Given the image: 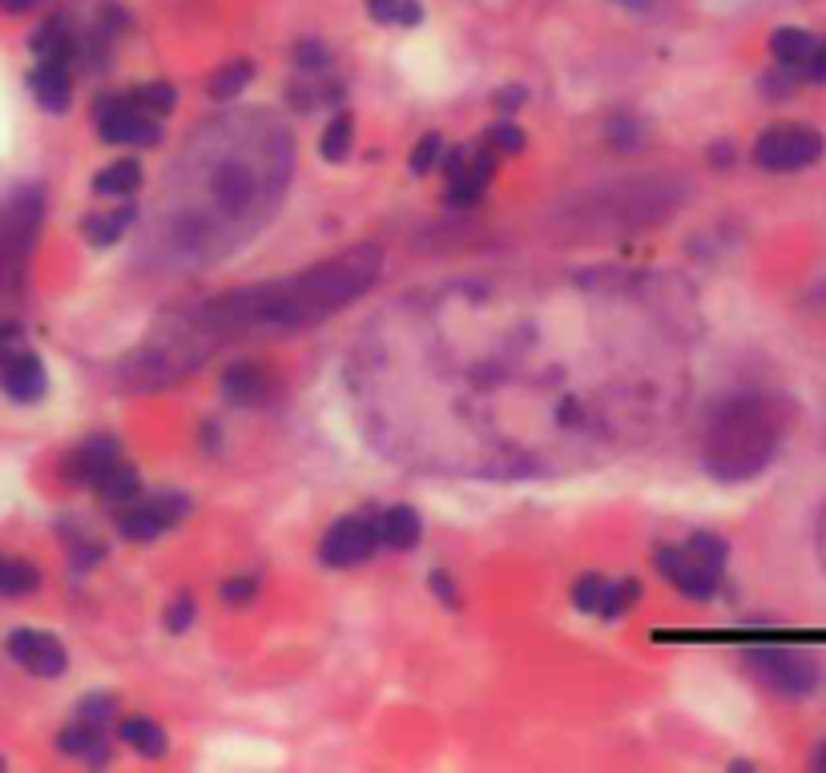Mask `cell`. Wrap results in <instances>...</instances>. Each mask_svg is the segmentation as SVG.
Returning <instances> with one entry per match:
<instances>
[{"mask_svg": "<svg viewBox=\"0 0 826 773\" xmlns=\"http://www.w3.org/2000/svg\"><path fill=\"white\" fill-rule=\"evenodd\" d=\"M93 492L105 500V504H114V507H126V504H133L138 500V492H142V479H138V472L121 460L117 467H109L105 476L93 484Z\"/></svg>", "mask_w": 826, "mask_h": 773, "instance_id": "ffe728a7", "label": "cell"}, {"mask_svg": "<svg viewBox=\"0 0 826 773\" xmlns=\"http://www.w3.org/2000/svg\"><path fill=\"white\" fill-rule=\"evenodd\" d=\"M375 540H379V549H391V552H408L420 544V532H424V524H420V512L408 504H396L387 507L384 516H375Z\"/></svg>", "mask_w": 826, "mask_h": 773, "instance_id": "9a60e30c", "label": "cell"}, {"mask_svg": "<svg viewBox=\"0 0 826 773\" xmlns=\"http://www.w3.org/2000/svg\"><path fill=\"white\" fill-rule=\"evenodd\" d=\"M218 596L227 601V605H250L258 596V577H230L218 584Z\"/></svg>", "mask_w": 826, "mask_h": 773, "instance_id": "1f68e13d", "label": "cell"}, {"mask_svg": "<svg viewBox=\"0 0 826 773\" xmlns=\"http://www.w3.org/2000/svg\"><path fill=\"white\" fill-rule=\"evenodd\" d=\"M617 4H629V9H637V4H649V0H617Z\"/></svg>", "mask_w": 826, "mask_h": 773, "instance_id": "ee69618b", "label": "cell"}, {"mask_svg": "<svg viewBox=\"0 0 826 773\" xmlns=\"http://www.w3.org/2000/svg\"><path fill=\"white\" fill-rule=\"evenodd\" d=\"M194 613H198L194 596H190V592H178L170 601V608H166V629H170V633H185V629L194 624Z\"/></svg>", "mask_w": 826, "mask_h": 773, "instance_id": "4dcf8cb0", "label": "cell"}, {"mask_svg": "<svg viewBox=\"0 0 826 773\" xmlns=\"http://www.w3.org/2000/svg\"><path fill=\"white\" fill-rule=\"evenodd\" d=\"M654 564L661 580L673 584V589L689 596V601H710L713 592L722 589V572H713L710 564L698 561L694 552L685 549V544H661L654 552Z\"/></svg>", "mask_w": 826, "mask_h": 773, "instance_id": "52a82bcc", "label": "cell"}, {"mask_svg": "<svg viewBox=\"0 0 826 773\" xmlns=\"http://www.w3.org/2000/svg\"><path fill=\"white\" fill-rule=\"evenodd\" d=\"M609 141L617 145V150H633V145H642V126L633 121V117H617V121H609Z\"/></svg>", "mask_w": 826, "mask_h": 773, "instance_id": "836d02e7", "label": "cell"}, {"mask_svg": "<svg viewBox=\"0 0 826 773\" xmlns=\"http://www.w3.org/2000/svg\"><path fill=\"white\" fill-rule=\"evenodd\" d=\"M605 589H609V577H581L577 584H572V605L581 608V613H589V617H597L601 605H605Z\"/></svg>", "mask_w": 826, "mask_h": 773, "instance_id": "83f0119b", "label": "cell"}, {"mask_svg": "<svg viewBox=\"0 0 826 773\" xmlns=\"http://www.w3.org/2000/svg\"><path fill=\"white\" fill-rule=\"evenodd\" d=\"M367 13H371V21H379V25H396L399 0H367Z\"/></svg>", "mask_w": 826, "mask_h": 773, "instance_id": "8d00e7d4", "label": "cell"}, {"mask_svg": "<svg viewBox=\"0 0 826 773\" xmlns=\"http://www.w3.org/2000/svg\"><path fill=\"white\" fill-rule=\"evenodd\" d=\"M98 133L109 145H157L162 117L145 113L133 93H109L98 101Z\"/></svg>", "mask_w": 826, "mask_h": 773, "instance_id": "5b68a950", "label": "cell"}, {"mask_svg": "<svg viewBox=\"0 0 826 773\" xmlns=\"http://www.w3.org/2000/svg\"><path fill=\"white\" fill-rule=\"evenodd\" d=\"M33 4H37V0H0V13H9V16H16V13H29Z\"/></svg>", "mask_w": 826, "mask_h": 773, "instance_id": "b9f144b4", "label": "cell"}, {"mask_svg": "<svg viewBox=\"0 0 826 773\" xmlns=\"http://www.w3.org/2000/svg\"><path fill=\"white\" fill-rule=\"evenodd\" d=\"M114 709H117V697L114 693H89L86 701L77 705V718H89V721H105L114 718Z\"/></svg>", "mask_w": 826, "mask_h": 773, "instance_id": "d6a6232c", "label": "cell"}, {"mask_svg": "<svg viewBox=\"0 0 826 773\" xmlns=\"http://www.w3.org/2000/svg\"><path fill=\"white\" fill-rule=\"evenodd\" d=\"M443 150H448V145H443L440 133H424V138L415 141L412 157H408V169H412L415 178H424V173H431V169L440 166Z\"/></svg>", "mask_w": 826, "mask_h": 773, "instance_id": "4316f807", "label": "cell"}, {"mask_svg": "<svg viewBox=\"0 0 826 773\" xmlns=\"http://www.w3.org/2000/svg\"><path fill=\"white\" fill-rule=\"evenodd\" d=\"M190 512V500L178 492H157L150 500H133L117 512V532L126 540H157L162 532H170L173 524H182Z\"/></svg>", "mask_w": 826, "mask_h": 773, "instance_id": "8992f818", "label": "cell"}, {"mask_svg": "<svg viewBox=\"0 0 826 773\" xmlns=\"http://www.w3.org/2000/svg\"><path fill=\"white\" fill-rule=\"evenodd\" d=\"M250 77H255V61H227V65H218V73L206 81V93L215 101H234L246 85H250Z\"/></svg>", "mask_w": 826, "mask_h": 773, "instance_id": "7402d4cb", "label": "cell"}, {"mask_svg": "<svg viewBox=\"0 0 826 773\" xmlns=\"http://www.w3.org/2000/svg\"><path fill=\"white\" fill-rule=\"evenodd\" d=\"M420 21H424V9H420V0H399V21H396V25L412 28V25H420Z\"/></svg>", "mask_w": 826, "mask_h": 773, "instance_id": "f35d334b", "label": "cell"}, {"mask_svg": "<svg viewBox=\"0 0 826 773\" xmlns=\"http://www.w3.org/2000/svg\"><path fill=\"white\" fill-rule=\"evenodd\" d=\"M520 105H525V89H520V85H513V89H500L496 93V109L500 113L520 109Z\"/></svg>", "mask_w": 826, "mask_h": 773, "instance_id": "74e56055", "label": "cell"}, {"mask_svg": "<svg viewBox=\"0 0 826 773\" xmlns=\"http://www.w3.org/2000/svg\"><path fill=\"white\" fill-rule=\"evenodd\" d=\"M4 653H9L25 673L44 677V681H53V677H61L69 669L65 645H61L53 633H41V629H13L9 641H4Z\"/></svg>", "mask_w": 826, "mask_h": 773, "instance_id": "9c48e42d", "label": "cell"}, {"mask_svg": "<svg viewBox=\"0 0 826 773\" xmlns=\"http://www.w3.org/2000/svg\"><path fill=\"white\" fill-rule=\"evenodd\" d=\"M16 343H25V331L16 323H0V351H9Z\"/></svg>", "mask_w": 826, "mask_h": 773, "instance_id": "ab89813d", "label": "cell"}, {"mask_svg": "<svg viewBox=\"0 0 826 773\" xmlns=\"http://www.w3.org/2000/svg\"><path fill=\"white\" fill-rule=\"evenodd\" d=\"M637 601H642V580H633V577L609 580V589H605V605H601L597 617H605V620L625 617V613L637 605Z\"/></svg>", "mask_w": 826, "mask_h": 773, "instance_id": "cb8c5ba5", "label": "cell"}, {"mask_svg": "<svg viewBox=\"0 0 826 773\" xmlns=\"http://www.w3.org/2000/svg\"><path fill=\"white\" fill-rule=\"evenodd\" d=\"M826 141L811 126H774L754 141V162L766 173H798L823 157Z\"/></svg>", "mask_w": 826, "mask_h": 773, "instance_id": "3957f363", "label": "cell"}, {"mask_svg": "<svg viewBox=\"0 0 826 773\" xmlns=\"http://www.w3.org/2000/svg\"><path fill=\"white\" fill-rule=\"evenodd\" d=\"M746 665L766 690L783 697H811L823 681V669L806 648H750Z\"/></svg>", "mask_w": 826, "mask_h": 773, "instance_id": "7a4b0ae2", "label": "cell"}, {"mask_svg": "<svg viewBox=\"0 0 826 773\" xmlns=\"http://www.w3.org/2000/svg\"><path fill=\"white\" fill-rule=\"evenodd\" d=\"M485 145L496 157H504V154L513 157V154H520V150H525V129L516 126V121H496V126L485 133Z\"/></svg>", "mask_w": 826, "mask_h": 773, "instance_id": "f1b7e54d", "label": "cell"}, {"mask_svg": "<svg viewBox=\"0 0 826 773\" xmlns=\"http://www.w3.org/2000/svg\"><path fill=\"white\" fill-rule=\"evenodd\" d=\"M145 182V169L138 157H117L109 162L105 169H98V178H93V190L101 197H133L142 190Z\"/></svg>", "mask_w": 826, "mask_h": 773, "instance_id": "2e32d148", "label": "cell"}, {"mask_svg": "<svg viewBox=\"0 0 826 773\" xmlns=\"http://www.w3.org/2000/svg\"><path fill=\"white\" fill-rule=\"evenodd\" d=\"M375 549H379L375 524L363 520V516H343L319 540V561L327 564V568H356V564L371 561Z\"/></svg>", "mask_w": 826, "mask_h": 773, "instance_id": "ba28073f", "label": "cell"}, {"mask_svg": "<svg viewBox=\"0 0 826 773\" xmlns=\"http://www.w3.org/2000/svg\"><path fill=\"white\" fill-rule=\"evenodd\" d=\"M798 81H818V85H826V41L818 44L811 53V61L798 69Z\"/></svg>", "mask_w": 826, "mask_h": 773, "instance_id": "e575fe53", "label": "cell"}, {"mask_svg": "<svg viewBox=\"0 0 826 773\" xmlns=\"http://www.w3.org/2000/svg\"><path fill=\"white\" fill-rule=\"evenodd\" d=\"M331 61H335L331 49L323 41H314V37L295 44V65H299V73H327Z\"/></svg>", "mask_w": 826, "mask_h": 773, "instance_id": "f546056e", "label": "cell"}, {"mask_svg": "<svg viewBox=\"0 0 826 773\" xmlns=\"http://www.w3.org/2000/svg\"><path fill=\"white\" fill-rule=\"evenodd\" d=\"M811 765H814V770H823V773H826V742H823V746H818V749H814Z\"/></svg>", "mask_w": 826, "mask_h": 773, "instance_id": "7bdbcfd3", "label": "cell"}, {"mask_svg": "<svg viewBox=\"0 0 826 773\" xmlns=\"http://www.w3.org/2000/svg\"><path fill=\"white\" fill-rule=\"evenodd\" d=\"M41 589V572L29 561H0V592L4 596H29Z\"/></svg>", "mask_w": 826, "mask_h": 773, "instance_id": "603a6c76", "label": "cell"}, {"mask_svg": "<svg viewBox=\"0 0 826 773\" xmlns=\"http://www.w3.org/2000/svg\"><path fill=\"white\" fill-rule=\"evenodd\" d=\"M685 549L694 552L698 561H706L713 568V572H722L726 577V561H730V544L722 540L718 532H694L689 540H685Z\"/></svg>", "mask_w": 826, "mask_h": 773, "instance_id": "d4e9b609", "label": "cell"}, {"mask_svg": "<svg viewBox=\"0 0 826 773\" xmlns=\"http://www.w3.org/2000/svg\"><path fill=\"white\" fill-rule=\"evenodd\" d=\"M710 157H713V166H722V169H726L730 162H734V145H730V141H718V145H713V150H710Z\"/></svg>", "mask_w": 826, "mask_h": 773, "instance_id": "60d3db41", "label": "cell"}, {"mask_svg": "<svg viewBox=\"0 0 826 773\" xmlns=\"http://www.w3.org/2000/svg\"><path fill=\"white\" fill-rule=\"evenodd\" d=\"M0 391L9 395L13 403H37V399H44V391H49L44 363L25 343L0 351Z\"/></svg>", "mask_w": 826, "mask_h": 773, "instance_id": "30bf717a", "label": "cell"}, {"mask_svg": "<svg viewBox=\"0 0 826 773\" xmlns=\"http://www.w3.org/2000/svg\"><path fill=\"white\" fill-rule=\"evenodd\" d=\"M786 436V411L778 399L758 391L730 395L713 408L701 439V460L713 479L741 484L766 472L770 460L778 455Z\"/></svg>", "mask_w": 826, "mask_h": 773, "instance_id": "6da1fadb", "label": "cell"}, {"mask_svg": "<svg viewBox=\"0 0 826 773\" xmlns=\"http://www.w3.org/2000/svg\"><path fill=\"white\" fill-rule=\"evenodd\" d=\"M351 145H356V117L351 113H335L331 126L323 129V138H319V154L327 157L331 166H339V162H347Z\"/></svg>", "mask_w": 826, "mask_h": 773, "instance_id": "44dd1931", "label": "cell"}, {"mask_svg": "<svg viewBox=\"0 0 826 773\" xmlns=\"http://www.w3.org/2000/svg\"><path fill=\"white\" fill-rule=\"evenodd\" d=\"M129 93H133V101H138L145 113H154V117H166V113L178 105V89H173L170 81H150L142 85V89H129Z\"/></svg>", "mask_w": 826, "mask_h": 773, "instance_id": "484cf974", "label": "cell"}, {"mask_svg": "<svg viewBox=\"0 0 826 773\" xmlns=\"http://www.w3.org/2000/svg\"><path fill=\"white\" fill-rule=\"evenodd\" d=\"M29 89L37 105L49 113H65L73 101V69L69 61H57V56H41V65L29 73Z\"/></svg>", "mask_w": 826, "mask_h": 773, "instance_id": "4fadbf2b", "label": "cell"}, {"mask_svg": "<svg viewBox=\"0 0 826 773\" xmlns=\"http://www.w3.org/2000/svg\"><path fill=\"white\" fill-rule=\"evenodd\" d=\"M818 37L814 33H806V28H778L774 37H770V53H774V61L778 65H786V69H802L806 61H811V53L818 49Z\"/></svg>", "mask_w": 826, "mask_h": 773, "instance_id": "d6986e66", "label": "cell"}, {"mask_svg": "<svg viewBox=\"0 0 826 773\" xmlns=\"http://www.w3.org/2000/svg\"><path fill=\"white\" fill-rule=\"evenodd\" d=\"M37 222H41V197H37V190H16L0 206V286L21 270L33 239H37Z\"/></svg>", "mask_w": 826, "mask_h": 773, "instance_id": "277c9868", "label": "cell"}, {"mask_svg": "<svg viewBox=\"0 0 826 773\" xmlns=\"http://www.w3.org/2000/svg\"><path fill=\"white\" fill-rule=\"evenodd\" d=\"M823 544H826V532H823Z\"/></svg>", "mask_w": 826, "mask_h": 773, "instance_id": "bcb514c9", "label": "cell"}, {"mask_svg": "<svg viewBox=\"0 0 826 773\" xmlns=\"http://www.w3.org/2000/svg\"><path fill=\"white\" fill-rule=\"evenodd\" d=\"M0 770H4V758H0Z\"/></svg>", "mask_w": 826, "mask_h": 773, "instance_id": "f6af8a7d", "label": "cell"}, {"mask_svg": "<svg viewBox=\"0 0 826 773\" xmlns=\"http://www.w3.org/2000/svg\"><path fill=\"white\" fill-rule=\"evenodd\" d=\"M57 749L61 753H69V758H81L86 765H105L109 761V742H105V725L101 721H89V718H77L73 725L57 733Z\"/></svg>", "mask_w": 826, "mask_h": 773, "instance_id": "5bb4252c", "label": "cell"}, {"mask_svg": "<svg viewBox=\"0 0 826 773\" xmlns=\"http://www.w3.org/2000/svg\"><path fill=\"white\" fill-rule=\"evenodd\" d=\"M274 387L279 383H274L271 366L258 363V359H238L222 371V395L234 408H267L274 399Z\"/></svg>", "mask_w": 826, "mask_h": 773, "instance_id": "8fae6325", "label": "cell"}, {"mask_svg": "<svg viewBox=\"0 0 826 773\" xmlns=\"http://www.w3.org/2000/svg\"><path fill=\"white\" fill-rule=\"evenodd\" d=\"M138 210H133V202L126 197V206H117V210H105V214H89L86 222H81V234H86L89 246H114V242L126 239V230L133 226Z\"/></svg>", "mask_w": 826, "mask_h": 773, "instance_id": "e0dca14e", "label": "cell"}, {"mask_svg": "<svg viewBox=\"0 0 826 773\" xmlns=\"http://www.w3.org/2000/svg\"><path fill=\"white\" fill-rule=\"evenodd\" d=\"M431 592L440 596L448 608H460V592H456V580L448 577V572H431Z\"/></svg>", "mask_w": 826, "mask_h": 773, "instance_id": "d590c367", "label": "cell"}, {"mask_svg": "<svg viewBox=\"0 0 826 773\" xmlns=\"http://www.w3.org/2000/svg\"><path fill=\"white\" fill-rule=\"evenodd\" d=\"M117 464H121V439L101 431V436H89L81 448H73L65 472H69L73 484H89V488H93V484Z\"/></svg>", "mask_w": 826, "mask_h": 773, "instance_id": "7c38bea8", "label": "cell"}, {"mask_svg": "<svg viewBox=\"0 0 826 773\" xmlns=\"http://www.w3.org/2000/svg\"><path fill=\"white\" fill-rule=\"evenodd\" d=\"M117 737L126 742L133 753H142V758H166V749H170V737H166V730L157 725V721L150 718H126L121 725H117Z\"/></svg>", "mask_w": 826, "mask_h": 773, "instance_id": "ac0fdd59", "label": "cell"}]
</instances>
